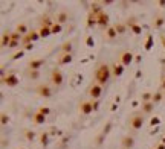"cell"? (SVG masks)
Segmentation results:
<instances>
[{"mask_svg": "<svg viewBox=\"0 0 165 149\" xmlns=\"http://www.w3.org/2000/svg\"><path fill=\"white\" fill-rule=\"evenodd\" d=\"M112 76H113L112 74V65H109L106 62H101V64L97 65V68H95V82L104 85Z\"/></svg>", "mask_w": 165, "mask_h": 149, "instance_id": "obj_1", "label": "cell"}, {"mask_svg": "<svg viewBox=\"0 0 165 149\" xmlns=\"http://www.w3.org/2000/svg\"><path fill=\"white\" fill-rule=\"evenodd\" d=\"M129 125L133 131H138L142 128L144 125V113L142 111H136L130 116V120H129Z\"/></svg>", "mask_w": 165, "mask_h": 149, "instance_id": "obj_2", "label": "cell"}, {"mask_svg": "<svg viewBox=\"0 0 165 149\" xmlns=\"http://www.w3.org/2000/svg\"><path fill=\"white\" fill-rule=\"evenodd\" d=\"M87 96L90 97V101H98V99L103 96V85L93 81L87 88Z\"/></svg>", "mask_w": 165, "mask_h": 149, "instance_id": "obj_3", "label": "cell"}, {"mask_svg": "<svg viewBox=\"0 0 165 149\" xmlns=\"http://www.w3.org/2000/svg\"><path fill=\"white\" fill-rule=\"evenodd\" d=\"M97 108H98V104H93V101H81L80 107H78L80 113L84 114V116H89L93 110H97Z\"/></svg>", "mask_w": 165, "mask_h": 149, "instance_id": "obj_4", "label": "cell"}, {"mask_svg": "<svg viewBox=\"0 0 165 149\" xmlns=\"http://www.w3.org/2000/svg\"><path fill=\"white\" fill-rule=\"evenodd\" d=\"M64 82V76H63V73L60 68H52L51 70V84L55 85V87H60L61 84Z\"/></svg>", "mask_w": 165, "mask_h": 149, "instance_id": "obj_5", "label": "cell"}, {"mask_svg": "<svg viewBox=\"0 0 165 149\" xmlns=\"http://www.w3.org/2000/svg\"><path fill=\"white\" fill-rule=\"evenodd\" d=\"M35 93L41 97H51L54 94V90L49 84H40L37 88H35Z\"/></svg>", "mask_w": 165, "mask_h": 149, "instance_id": "obj_6", "label": "cell"}, {"mask_svg": "<svg viewBox=\"0 0 165 149\" xmlns=\"http://www.w3.org/2000/svg\"><path fill=\"white\" fill-rule=\"evenodd\" d=\"M3 84L8 85L9 88L18 85V78H17V74H15L14 71H8V74H5V76H3Z\"/></svg>", "mask_w": 165, "mask_h": 149, "instance_id": "obj_7", "label": "cell"}, {"mask_svg": "<svg viewBox=\"0 0 165 149\" xmlns=\"http://www.w3.org/2000/svg\"><path fill=\"white\" fill-rule=\"evenodd\" d=\"M40 38V34H38V31H29L25 37H23V40H21V44H25V46H28V44H32L34 41H37Z\"/></svg>", "mask_w": 165, "mask_h": 149, "instance_id": "obj_8", "label": "cell"}, {"mask_svg": "<svg viewBox=\"0 0 165 149\" xmlns=\"http://www.w3.org/2000/svg\"><path fill=\"white\" fill-rule=\"evenodd\" d=\"M132 61H133V53H132L130 50H124V52L119 53V62H121L124 67L130 65Z\"/></svg>", "mask_w": 165, "mask_h": 149, "instance_id": "obj_9", "label": "cell"}, {"mask_svg": "<svg viewBox=\"0 0 165 149\" xmlns=\"http://www.w3.org/2000/svg\"><path fill=\"white\" fill-rule=\"evenodd\" d=\"M72 62V55L70 53H61L57 56V64L58 65H66V64H70Z\"/></svg>", "mask_w": 165, "mask_h": 149, "instance_id": "obj_10", "label": "cell"}, {"mask_svg": "<svg viewBox=\"0 0 165 149\" xmlns=\"http://www.w3.org/2000/svg\"><path fill=\"white\" fill-rule=\"evenodd\" d=\"M124 68H125V67H124V65H122V64H121L119 61H116V62H115V64L112 65V74H113L115 78L121 76V74L124 73Z\"/></svg>", "mask_w": 165, "mask_h": 149, "instance_id": "obj_11", "label": "cell"}, {"mask_svg": "<svg viewBox=\"0 0 165 149\" xmlns=\"http://www.w3.org/2000/svg\"><path fill=\"white\" fill-rule=\"evenodd\" d=\"M98 26L103 28V29L109 28V15H107L106 12H101V14L98 15Z\"/></svg>", "mask_w": 165, "mask_h": 149, "instance_id": "obj_12", "label": "cell"}, {"mask_svg": "<svg viewBox=\"0 0 165 149\" xmlns=\"http://www.w3.org/2000/svg\"><path fill=\"white\" fill-rule=\"evenodd\" d=\"M46 61H44V58H40V59H32V61H29L28 62V68L29 70H38L43 64H44Z\"/></svg>", "mask_w": 165, "mask_h": 149, "instance_id": "obj_13", "label": "cell"}, {"mask_svg": "<svg viewBox=\"0 0 165 149\" xmlns=\"http://www.w3.org/2000/svg\"><path fill=\"white\" fill-rule=\"evenodd\" d=\"M116 35H118V32H116L115 26H109V28L106 29V32H104V37H106V40H109V41L115 40Z\"/></svg>", "mask_w": 165, "mask_h": 149, "instance_id": "obj_14", "label": "cell"}, {"mask_svg": "<svg viewBox=\"0 0 165 149\" xmlns=\"http://www.w3.org/2000/svg\"><path fill=\"white\" fill-rule=\"evenodd\" d=\"M52 26H54V23H52V20H51L49 15L41 17V20H40V28H52Z\"/></svg>", "mask_w": 165, "mask_h": 149, "instance_id": "obj_15", "label": "cell"}, {"mask_svg": "<svg viewBox=\"0 0 165 149\" xmlns=\"http://www.w3.org/2000/svg\"><path fill=\"white\" fill-rule=\"evenodd\" d=\"M32 120H34V123H35V125H43V123L46 122V116H44V114H41L40 111H37V113L34 114Z\"/></svg>", "mask_w": 165, "mask_h": 149, "instance_id": "obj_16", "label": "cell"}, {"mask_svg": "<svg viewBox=\"0 0 165 149\" xmlns=\"http://www.w3.org/2000/svg\"><path fill=\"white\" fill-rule=\"evenodd\" d=\"M133 144H135V143H133V137H130V135H125V137H122L121 146H122L124 149H130Z\"/></svg>", "mask_w": 165, "mask_h": 149, "instance_id": "obj_17", "label": "cell"}, {"mask_svg": "<svg viewBox=\"0 0 165 149\" xmlns=\"http://www.w3.org/2000/svg\"><path fill=\"white\" fill-rule=\"evenodd\" d=\"M11 32H3V35H2V46L3 47H9V44H11Z\"/></svg>", "mask_w": 165, "mask_h": 149, "instance_id": "obj_18", "label": "cell"}, {"mask_svg": "<svg viewBox=\"0 0 165 149\" xmlns=\"http://www.w3.org/2000/svg\"><path fill=\"white\" fill-rule=\"evenodd\" d=\"M15 32H18L20 35L25 37V35L29 32V29H28V26H26L25 23H18V24H17V31H15Z\"/></svg>", "mask_w": 165, "mask_h": 149, "instance_id": "obj_19", "label": "cell"}, {"mask_svg": "<svg viewBox=\"0 0 165 149\" xmlns=\"http://www.w3.org/2000/svg\"><path fill=\"white\" fill-rule=\"evenodd\" d=\"M72 50V41H64L61 46V53H70Z\"/></svg>", "mask_w": 165, "mask_h": 149, "instance_id": "obj_20", "label": "cell"}, {"mask_svg": "<svg viewBox=\"0 0 165 149\" xmlns=\"http://www.w3.org/2000/svg\"><path fill=\"white\" fill-rule=\"evenodd\" d=\"M153 107H154L153 102H144V104H142V110H141V111H142L144 114H148V113H151Z\"/></svg>", "mask_w": 165, "mask_h": 149, "instance_id": "obj_21", "label": "cell"}, {"mask_svg": "<svg viewBox=\"0 0 165 149\" xmlns=\"http://www.w3.org/2000/svg\"><path fill=\"white\" fill-rule=\"evenodd\" d=\"M38 34H40V38H46V37H49L52 34V31H51V28H40Z\"/></svg>", "mask_w": 165, "mask_h": 149, "instance_id": "obj_22", "label": "cell"}, {"mask_svg": "<svg viewBox=\"0 0 165 149\" xmlns=\"http://www.w3.org/2000/svg\"><path fill=\"white\" fill-rule=\"evenodd\" d=\"M38 76H40L38 70H29V68H28V78H31V79H38Z\"/></svg>", "mask_w": 165, "mask_h": 149, "instance_id": "obj_23", "label": "cell"}, {"mask_svg": "<svg viewBox=\"0 0 165 149\" xmlns=\"http://www.w3.org/2000/svg\"><path fill=\"white\" fill-rule=\"evenodd\" d=\"M61 29H63V28H61V24H60V23H54V26L51 28L52 34H60V32H61Z\"/></svg>", "mask_w": 165, "mask_h": 149, "instance_id": "obj_24", "label": "cell"}, {"mask_svg": "<svg viewBox=\"0 0 165 149\" xmlns=\"http://www.w3.org/2000/svg\"><path fill=\"white\" fill-rule=\"evenodd\" d=\"M115 29H116V32L118 34H124L125 32V26H124V24H115Z\"/></svg>", "mask_w": 165, "mask_h": 149, "instance_id": "obj_25", "label": "cell"}, {"mask_svg": "<svg viewBox=\"0 0 165 149\" xmlns=\"http://www.w3.org/2000/svg\"><path fill=\"white\" fill-rule=\"evenodd\" d=\"M160 99H162V93L159 91V93L153 94V99H151V102H153V104H157V102L160 101Z\"/></svg>", "mask_w": 165, "mask_h": 149, "instance_id": "obj_26", "label": "cell"}, {"mask_svg": "<svg viewBox=\"0 0 165 149\" xmlns=\"http://www.w3.org/2000/svg\"><path fill=\"white\" fill-rule=\"evenodd\" d=\"M66 18H67V14H66V12H61V14L58 15V18H57V20H58V23L61 24V23H64V21H66Z\"/></svg>", "mask_w": 165, "mask_h": 149, "instance_id": "obj_27", "label": "cell"}, {"mask_svg": "<svg viewBox=\"0 0 165 149\" xmlns=\"http://www.w3.org/2000/svg\"><path fill=\"white\" fill-rule=\"evenodd\" d=\"M23 55H25V50H20V52H17V53H14V55L11 56V59H18V58H21Z\"/></svg>", "mask_w": 165, "mask_h": 149, "instance_id": "obj_28", "label": "cell"}, {"mask_svg": "<svg viewBox=\"0 0 165 149\" xmlns=\"http://www.w3.org/2000/svg\"><path fill=\"white\" fill-rule=\"evenodd\" d=\"M129 26L135 31V34H141V28L139 26H136V24H133V23H129Z\"/></svg>", "mask_w": 165, "mask_h": 149, "instance_id": "obj_29", "label": "cell"}, {"mask_svg": "<svg viewBox=\"0 0 165 149\" xmlns=\"http://www.w3.org/2000/svg\"><path fill=\"white\" fill-rule=\"evenodd\" d=\"M40 141H41V144H43V146H46V144H48V134H41V138H40Z\"/></svg>", "mask_w": 165, "mask_h": 149, "instance_id": "obj_30", "label": "cell"}, {"mask_svg": "<svg viewBox=\"0 0 165 149\" xmlns=\"http://www.w3.org/2000/svg\"><path fill=\"white\" fill-rule=\"evenodd\" d=\"M38 111H40V113H41V114H44V116H48V114H49V113H51V110H49V108H48V107H41V108H40V110H38Z\"/></svg>", "mask_w": 165, "mask_h": 149, "instance_id": "obj_31", "label": "cell"}, {"mask_svg": "<svg viewBox=\"0 0 165 149\" xmlns=\"http://www.w3.org/2000/svg\"><path fill=\"white\" fill-rule=\"evenodd\" d=\"M162 23H163L162 17H157V18H156V21H154V28H160V26H162Z\"/></svg>", "mask_w": 165, "mask_h": 149, "instance_id": "obj_32", "label": "cell"}, {"mask_svg": "<svg viewBox=\"0 0 165 149\" xmlns=\"http://www.w3.org/2000/svg\"><path fill=\"white\" fill-rule=\"evenodd\" d=\"M6 117H8L6 114H2V125H6V120H8Z\"/></svg>", "mask_w": 165, "mask_h": 149, "instance_id": "obj_33", "label": "cell"}, {"mask_svg": "<svg viewBox=\"0 0 165 149\" xmlns=\"http://www.w3.org/2000/svg\"><path fill=\"white\" fill-rule=\"evenodd\" d=\"M160 90H165V79H163L162 84H160Z\"/></svg>", "mask_w": 165, "mask_h": 149, "instance_id": "obj_34", "label": "cell"}, {"mask_svg": "<svg viewBox=\"0 0 165 149\" xmlns=\"http://www.w3.org/2000/svg\"><path fill=\"white\" fill-rule=\"evenodd\" d=\"M160 38H162V44H163V49H165V37H163V35H162V37H160Z\"/></svg>", "mask_w": 165, "mask_h": 149, "instance_id": "obj_35", "label": "cell"}, {"mask_svg": "<svg viewBox=\"0 0 165 149\" xmlns=\"http://www.w3.org/2000/svg\"><path fill=\"white\" fill-rule=\"evenodd\" d=\"M157 149H165V146H163V144H159V146H157Z\"/></svg>", "mask_w": 165, "mask_h": 149, "instance_id": "obj_36", "label": "cell"}]
</instances>
